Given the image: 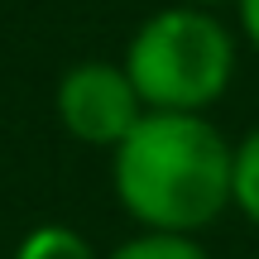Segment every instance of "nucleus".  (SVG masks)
Returning a JSON list of instances; mask_svg holds the SVG:
<instances>
[{
	"label": "nucleus",
	"mask_w": 259,
	"mask_h": 259,
	"mask_svg": "<svg viewBox=\"0 0 259 259\" xmlns=\"http://www.w3.org/2000/svg\"><path fill=\"white\" fill-rule=\"evenodd\" d=\"M235 144L206 115L144 111L111 149L115 202L139 231L197 235L231 206Z\"/></svg>",
	"instance_id": "1"
},
{
	"label": "nucleus",
	"mask_w": 259,
	"mask_h": 259,
	"mask_svg": "<svg viewBox=\"0 0 259 259\" xmlns=\"http://www.w3.org/2000/svg\"><path fill=\"white\" fill-rule=\"evenodd\" d=\"M120 67L144 111L206 115L235 82V34L202 5H163L130 34Z\"/></svg>",
	"instance_id": "2"
},
{
	"label": "nucleus",
	"mask_w": 259,
	"mask_h": 259,
	"mask_svg": "<svg viewBox=\"0 0 259 259\" xmlns=\"http://www.w3.org/2000/svg\"><path fill=\"white\" fill-rule=\"evenodd\" d=\"M58 120L63 130L87 149H115L120 139L144 120V101H139L135 82L120 63H72L58 77Z\"/></svg>",
	"instance_id": "3"
},
{
	"label": "nucleus",
	"mask_w": 259,
	"mask_h": 259,
	"mask_svg": "<svg viewBox=\"0 0 259 259\" xmlns=\"http://www.w3.org/2000/svg\"><path fill=\"white\" fill-rule=\"evenodd\" d=\"M10 259H96V250H92V240H87L82 231L48 221V226H34V231L15 245Z\"/></svg>",
	"instance_id": "4"
},
{
	"label": "nucleus",
	"mask_w": 259,
	"mask_h": 259,
	"mask_svg": "<svg viewBox=\"0 0 259 259\" xmlns=\"http://www.w3.org/2000/svg\"><path fill=\"white\" fill-rule=\"evenodd\" d=\"M106 259H211L197 235H168V231H139L125 245H115Z\"/></svg>",
	"instance_id": "5"
},
{
	"label": "nucleus",
	"mask_w": 259,
	"mask_h": 259,
	"mask_svg": "<svg viewBox=\"0 0 259 259\" xmlns=\"http://www.w3.org/2000/svg\"><path fill=\"white\" fill-rule=\"evenodd\" d=\"M231 206L250 226H259V125L235 144V168H231Z\"/></svg>",
	"instance_id": "6"
},
{
	"label": "nucleus",
	"mask_w": 259,
	"mask_h": 259,
	"mask_svg": "<svg viewBox=\"0 0 259 259\" xmlns=\"http://www.w3.org/2000/svg\"><path fill=\"white\" fill-rule=\"evenodd\" d=\"M235 15H240V34H245V44L259 53V0H235Z\"/></svg>",
	"instance_id": "7"
},
{
	"label": "nucleus",
	"mask_w": 259,
	"mask_h": 259,
	"mask_svg": "<svg viewBox=\"0 0 259 259\" xmlns=\"http://www.w3.org/2000/svg\"><path fill=\"white\" fill-rule=\"evenodd\" d=\"M183 5H202V10H216V5H231V0H183Z\"/></svg>",
	"instance_id": "8"
}]
</instances>
